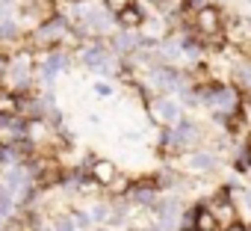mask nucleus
Wrapping results in <instances>:
<instances>
[{
	"instance_id": "nucleus-1",
	"label": "nucleus",
	"mask_w": 251,
	"mask_h": 231,
	"mask_svg": "<svg viewBox=\"0 0 251 231\" xmlns=\"http://www.w3.org/2000/svg\"><path fill=\"white\" fill-rule=\"evenodd\" d=\"M68 33H71V27H68V21L62 18V15H53L50 21H45V24H39V30L33 33V45L36 48H59V42H65L68 39Z\"/></svg>"
},
{
	"instance_id": "nucleus-2",
	"label": "nucleus",
	"mask_w": 251,
	"mask_h": 231,
	"mask_svg": "<svg viewBox=\"0 0 251 231\" xmlns=\"http://www.w3.org/2000/svg\"><path fill=\"white\" fill-rule=\"evenodd\" d=\"M195 30H198V36H204V39H222V33H225V27H222V12H219V6H213V3H201L198 9H195Z\"/></svg>"
},
{
	"instance_id": "nucleus-3",
	"label": "nucleus",
	"mask_w": 251,
	"mask_h": 231,
	"mask_svg": "<svg viewBox=\"0 0 251 231\" xmlns=\"http://www.w3.org/2000/svg\"><path fill=\"white\" fill-rule=\"evenodd\" d=\"M216 222V228H233L236 219H239V210H236V202L225 193H219L216 199H210V204H204Z\"/></svg>"
},
{
	"instance_id": "nucleus-4",
	"label": "nucleus",
	"mask_w": 251,
	"mask_h": 231,
	"mask_svg": "<svg viewBox=\"0 0 251 231\" xmlns=\"http://www.w3.org/2000/svg\"><path fill=\"white\" fill-rule=\"evenodd\" d=\"M112 18H115V24H118L121 30H127V33H136V30L145 24V12H142L139 3H121Z\"/></svg>"
},
{
	"instance_id": "nucleus-5",
	"label": "nucleus",
	"mask_w": 251,
	"mask_h": 231,
	"mask_svg": "<svg viewBox=\"0 0 251 231\" xmlns=\"http://www.w3.org/2000/svg\"><path fill=\"white\" fill-rule=\"evenodd\" d=\"M86 172H89V181L98 187H112V181L118 178V169L112 160H92Z\"/></svg>"
},
{
	"instance_id": "nucleus-6",
	"label": "nucleus",
	"mask_w": 251,
	"mask_h": 231,
	"mask_svg": "<svg viewBox=\"0 0 251 231\" xmlns=\"http://www.w3.org/2000/svg\"><path fill=\"white\" fill-rule=\"evenodd\" d=\"M68 65H71V57H68L62 48H53V51L45 57V62H42V80L50 83V80H53L59 71H65Z\"/></svg>"
},
{
	"instance_id": "nucleus-7",
	"label": "nucleus",
	"mask_w": 251,
	"mask_h": 231,
	"mask_svg": "<svg viewBox=\"0 0 251 231\" xmlns=\"http://www.w3.org/2000/svg\"><path fill=\"white\" fill-rule=\"evenodd\" d=\"M172 137H175V148H186V145H195L198 140H201V131H198V125L195 122H177L175 128H172Z\"/></svg>"
},
{
	"instance_id": "nucleus-8",
	"label": "nucleus",
	"mask_w": 251,
	"mask_h": 231,
	"mask_svg": "<svg viewBox=\"0 0 251 231\" xmlns=\"http://www.w3.org/2000/svg\"><path fill=\"white\" fill-rule=\"evenodd\" d=\"M154 113H157V119L166 122V125H172V122L180 119V107H177L172 98H157V101H154Z\"/></svg>"
},
{
	"instance_id": "nucleus-9",
	"label": "nucleus",
	"mask_w": 251,
	"mask_h": 231,
	"mask_svg": "<svg viewBox=\"0 0 251 231\" xmlns=\"http://www.w3.org/2000/svg\"><path fill=\"white\" fill-rule=\"evenodd\" d=\"M189 166H192L195 172H210V169L216 166V157H213L210 151H195V154H189Z\"/></svg>"
},
{
	"instance_id": "nucleus-10",
	"label": "nucleus",
	"mask_w": 251,
	"mask_h": 231,
	"mask_svg": "<svg viewBox=\"0 0 251 231\" xmlns=\"http://www.w3.org/2000/svg\"><path fill=\"white\" fill-rule=\"evenodd\" d=\"M95 89H98V95H109V92H112V89H109V86H106V83H98V86H95Z\"/></svg>"
},
{
	"instance_id": "nucleus-11",
	"label": "nucleus",
	"mask_w": 251,
	"mask_h": 231,
	"mask_svg": "<svg viewBox=\"0 0 251 231\" xmlns=\"http://www.w3.org/2000/svg\"><path fill=\"white\" fill-rule=\"evenodd\" d=\"M0 163H3V143H0Z\"/></svg>"
},
{
	"instance_id": "nucleus-12",
	"label": "nucleus",
	"mask_w": 251,
	"mask_h": 231,
	"mask_svg": "<svg viewBox=\"0 0 251 231\" xmlns=\"http://www.w3.org/2000/svg\"><path fill=\"white\" fill-rule=\"evenodd\" d=\"M145 231H157V228H145Z\"/></svg>"
},
{
	"instance_id": "nucleus-13",
	"label": "nucleus",
	"mask_w": 251,
	"mask_h": 231,
	"mask_svg": "<svg viewBox=\"0 0 251 231\" xmlns=\"http://www.w3.org/2000/svg\"><path fill=\"white\" fill-rule=\"evenodd\" d=\"M248 3H251V0H248Z\"/></svg>"
}]
</instances>
